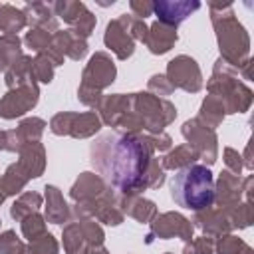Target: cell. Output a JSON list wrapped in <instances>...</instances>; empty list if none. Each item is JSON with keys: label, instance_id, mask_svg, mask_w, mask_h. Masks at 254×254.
I'll list each match as a JSON object with an SVG mask.
<instances>
[{"label": "cell", "instance_id": "6da1fadb", "mask_svg": "<svg viewBox=\"0 0 254 254\" xmlns=\"http://www.w3.org/2000/svg\"><path fill=\"white\" fill-rule=\"evenodd\" d=\"M89 161L95 173L119 194H141L165 183V169L155 157L147 133H103L91 143Z\"/></svg>", "mask_w": 254, "mask_h": 254}, {"label": "cell", "instance_id": "7a4b0ae2", "mask_svg": "<svg viewBox=\"0 0 254 254\" xmlns=\"http://www.w3.org/2000/svg\"><path fill=\"white\" fill-rule=\"evenodd\" d=\"M208 10L220 50V60L236 67L242 79H252L250 36L238 22L232 2H208Z\"/></svg>", "mask_w": 254, "mask_h": 254}, {"label": "cell", "instance_id": "3957f363", "mask_svg": "<svg viewBox=\"0 0 254 254\" xmlns=\"http://www.w3.org/2000/svg\"><path fill=\"white\" fill-rule=\"evenodd\" d=\"M177 117V107L163 97H155L149 91L129 93V107L117 123V131L121 133H163L167 125H171Z\"/></svg>", "mask_w": 254, "mask_h": 254}, {"label": "cell", "instance_id": "277c9868", "mask_svg": "<svg viewBox=\"0 0 254 254\" xmlns=\"http://www.w3.org/2000/svg\"><path fill=\"white\" fill-rule=\"evenodd\" d=\"M171 198L192 212L214 204V179L208 167L190 165L181 169L171 181Z\"/></svg>", "mask_w": 254, "mask_h": 254}, {"label": "cell", "instance_id": "5b68a950", "mask_svg": "<svg viewBox=\"0 0 254 254\" xmlns=\"http://www.w3.org/2000/svg\"><path fill=\"white\" fill-rule=\"evenodd\" d=\"M206 89L208 95L216 97L222 103L226 115L244 113L252 105V89L240 81V71L222 62L220 58L212 67V75L206 81Z\"/></svg>", "mask_w": 254, "mask_h": 254}, {"label": "cell", "instance_id": "8992f818", "mask_svg": "<svg viewBox=\"0 0 254 254\" xmlns=\"http://www.w3.org/2000/svg\"><path fill=\"white\" fill-rule=\"evenodd\" d=\"M113 194L115 190L97 173H91V171L81 173L69 189V196L73 200V206H69V212H71L69 220L93 218L97 208L105 200H109Z\"/></svg>", "mask_w": 254, "mask_h": 254}, {"label": "cell", "instance_id": "52a82bcc", "mask_svg": "<svg viewBox=\"0 0 254 254\" xmlns=\"http://www.w3.org/2000/svg\"><path fill=\"white\" fill-rule=\"evenodd\" d=\"M65 254H89V248L103 246L105 232L93 218L69 220L62 232Z\"/></svg>", "mask_w": 254, "mask_h": 254}, {"label": "cell", "instance_id": "ba28073f", "mask_svg": "<svg viewBox=\"0 0 254 254\" xmlns=\"http://www.w3.org/2000/svg\"><path fill=\"white\" fill-rule=\"evenodd\" d=\"M181 133L187 139V143L198 153V159L204 161V167H210V165L216 163V159H218V137H216L214 129L206 127L204 123H200L194 117V119H189V121L183 123Z\"/></svg>", "mask_w": 254, "mask_h": 254}, {"label": "cell", "instance_id": "9c48e42d", "mask_svg": "<svg viewBox=\"0 0 254 254\" xmlns=\"http://www.w3.org/2000/svg\"><path fill=\"white\" fill-rule=\"evenodd\" d=\"M167 79L173 87H179L187 93H198L202 89V73L194 58L181 54L167 64Z\"/></svg>", "mask_w": 254, "mask_h": 254}, {"label": "cell", "instance_id": "30bf717a", "mask_svg": "<svg viewBox=\"0 0 254 254\" xmlns=\"http://www.w3.org/2000/svg\"><path fill=\"white\" fill-rule=\"evenodd\" d=\"M149 224H151V230H149L147 240H145L147 244H151L155 238H161V240L181 238V240L189 242L192 238V232H194L192 222L187 216H183L181 212H175V210L157 214Z\"/></svg>", "mask_w": 254, "mask_h": 254}, {"label": "cell", "instance_id": "8fae6325", "mask_svg": "<svg viewBox=\"0 0 254 254\" xmlns=\"http://www.w3.org/2000/svg\"><path fill=\"white\" fill-rule=\"evenodd\" d=\"M115 77H117V67H115L111 56L105 52H95L81 71L79 85L103 93V89L109 87L115 81Z\"/></svg>", "mask_w": 254, "mask_h": 254}, {"label": "cell", "instance_id": "7c38bea8", "mask_svg": "<svg viewBox=\"0 0 254 254\" xmlns=\"http://www.w3.org/2000/svg\"><path fill=\"white\" fill-rule=\"evenodd\" d=\"M40 87L38 83H26L16 89H8L6 95L0 99V117L2 119H16L26 115L38 105Z\"/></svg>", "mask_w": 254, "mask_h": 254}, {"label": "cell", "instance_id": "4fadbf2b", "mask_svg": "<svg viewBox=\"0 0 254 254\" xmlns=\"http://www.w3.org/2000/svg\"><path fill=\"white\" fill-rule=\"evenodd\" d=\"M48 123L40 117H26L20 121L16 129L4 131V151L10 153H20L22 147L30 143H38L46 131Z\"/></svg>", "mask_w": 254, "mask_h": 254}, {"label": "cell", "instance_id": "5bb4252c", "mask_svg": "<svg viewBox=\"0 0 254 254\" xmlns=\"http://www.w3.org/2000/svg\"><path fill=\"white\" fill-rule=\"evenodd\" d=\"M198 8H200L198 0H157L153 2V14L157 16V22L173 26V28L185 22Z\"/></svg>", "mask_w": 254, "mask_h": 254}, {"label": "cell", "instance_id": "9a60e30c", "mask_svg": "<svg viewBox=\"0 0 254 254\" xmlns=\"http://www.w3.org/2000/svg\"><path fill=\"white\" fill-rule=\"evenodd\" d=\"M192 226H196V228H200L206 236H222V234H230V230H234L232 228V224H230V218H228V214H226V210L224 208H220V206H208V208H204V210H198V212H194V216H192Z\"/></svg>", "mask_w": 254, "mask_h": 254}, {"label": "cell", "instance_id": "2e32d148", "mask_svg": "<svg viewBox=\"0 0 254 254\" xmlns=\"http://www.w3.org/2000/svg\"><path fill=\"white\" fill-rule=\"evenodd\" d=\"M242 187L244 179L240 175H232L230 171H222L218 175V181L214 183V202L216 206H232L242 200Z\"/></svg>", "mask_w": 254, "mask_h": 254}, {"label": "cell", "instance_id": "e0dca14e", "mask_svg": "<svg viewBox=\"0 0 254 254\" xmlns=\"http://www.w3.org/2000/svg\"><path fill=\"white\" fill-rule=\"evenodd\" d=\"M103 44H105V48H109L115 54L117 60H127L135 52V42L125 32V28L119 22V18H115V20H111L107 24L105 34H103Z\"/></svg>", "mask_w": 254, "mask_h": 254}, {"label": "cell", "instance_id": "ac0fdd59", "mask_svg": "<svg viewBox=\"0 0 254 254\" xmlns=\"http://www.w3.org/2000/svg\"><path fill=\"white\" fill-rule=\"evenodd\" d=\"M52 46L64 56V58H69L73 62H79L87 56V40L77 36L73 30H58L54 36H52Z\"/></svg>", "mask_w": 254, "mask_h": 254}, {"label": "cell", "instance_id": "d6986e66", "mask_svg": "<svg viewBox=\"0 0 254 254\" xmlns=\"http://www.w3.org/2000/svg\"><path fill=\"white\" fill-rule=\"evenodd\" d=\"M119 208L125 216L135 218L139 224H149L157 216V204L141 194H119Z\"/></svg>", "mask_w": 254, "mask_h": 254}, {"label": "cell", "instance_id": "ffe728a7", "mask_svg": "<svg viewBox=\"0 0 254 254\" xmlns=\"http://www.w3.org/2000/svg\"><path fill=\"white\" fill-rule=\"evenodd\" d=\"M179 40V34H177V28L173 26H167V24H161V22H153L149 26V32H147V38H145V46L149 48L151 54L155 56H163L167 52H171V48L177 44Z\"/></svg>", "mask_w": 254, "mask_h": 254}, {"label": "cell", "instance_id": "44dd1931", "mask_svg": "<svg viewBox=\"0 0 254 254\" xmlns=\"http://www.w3.org/2000/svg\"><path fill=\"white\" fill-rule=\"evenodd\" d=\"M22 10H24V16H26V24L30 28H42L50 34H56L60 30V22H58L50 4H46V2H28Z\"/></svg>", "mask_w": 254, "mask_h": 254}, {"label": "cell", "instance_id": "7402d4cb", "mask_svg": "<svg viewBox=\"0 0 254 254\" xmlns=\"http://www.w3.org/2000/svg\"><path fill=\"white\" fill-rule=\"evenodd\" d=\"M18 155H20V159L16 163L20 165V169L26 173L28 179H38V177L44 175V169H46V149H44V145L40 141L22 147V151Z\"/></svg>", "mask_w": 254, "mask_h": 254}, {"label": "cell", "instance_id": "603a6c76", "mask_svg": "<svg viewBox=\"0 0 254 254\" xmlns=\"http://www.w3.org/2000/svg\"><path fill=\"white\" fill-rule=\"evenodd\" d=\"M44 190H46L44 192V198H46V216L44 218L52 224L69 222L71 212H69V206L62 194V190L56 185H46Z\"/></svg>", "mask_w": 254, "mask_h": 254}, {"label": "cell", "instance_id": "cb8c5ba5", "mask_svg": "<svg viewBox=\"0 0 254 254\" xmlns=\"http://www.w3.org/2000/svg\"><path fill=\"white\" fill-rule=\"evenodd\" d=\"M129 107V93H111V95H103L99 107H97V115L101 119V123L109 125V127H117L119 119L123 117V113Z\"/></svg>", "mask_w": 254, "mask_h": 254}, {"label": "cell", "instance_id": "d4e9b609", "mask_svg": "<svg viewBox=\"0 0 254 254\" xmlns=\"http://www.w3.org/2000/svg\"><path fill=\"white\" fill-rule=\"evenodd\" d=\"M32 60H34L32 56H20L4 71V81H6V87L8 89H16L20 85H26V83H32L34 81V77H32Z\"/></svg>", "mask_w": 254, "mask_h": 254}, {"label": "cell", "instance_id": "484cf974", "mask_svg": "<svg viewBox=\"0 0 254 254\" xmlns=\"http://www.w3.org/2000/svg\"><path fill=\"white\" fill-rule=\"evenodd\" d=\"M198 161V153L189 145V143H183L175 149H169V153L161 159V165L163 169H171V171H181L185 167H190Z\"/></svg>", "mask_w": 254, "mask_h": 254}, {"label": "cell", "instance_id": "4316f807", "mask_svg": "<svg viewBox=\"0 0 254 254\" xmlns=\"http://www.w3.org/2000/svg\"><path fill=\"white\" fill-rule=\"evenodd\" d=\"M101 119L95 111H85V113H75L71 127H69V137L73 139H87L93 137L101 129Z\"/></svg>", "mask_w": 254, "mask_h": 254}, {"label": "cell", "instance_id": "83f0119b", "mask_svg": "<svg viewBox=\"0 0 254 254\" xmlns=\"http://www.w3.org/2000/svg\"><path fill=\"white\" fill-rule=\"evenodd\" d=\"M42 202H44V198H42V194H40V192H36V190L22 192V194L14 200V204L10 206V216H12L14 220L22 222L26 216H30V214L38 212V210H40V206H42Z\"/></svg>", "mask_w": 254, "mask_h": 254}, {"label": "cell", "instance_id": "f1b7e54d", "mask_svg": "<svg viewBox=\"0 0 254 254\" xmlns=\"http://www.w3.org/2000/svg\"><path fill=\"white\" fill-rule=\"evenodd\" d=\"M224 117H226V113H224L222 103H220L216 97L206 95V97L202 99V103H200V109H198V117H196V119H198L200 123H204L206 127L216 129V127L222 125Z\"/></svg>", "mask_w": 254, "mask_h": 254}, {"label": "cell", "instance_id": "f546056e", "mask_svg": "<svg viewBox=\"0 0 254 254\" xmlns=\"http://www.w3.org/2000/svg\"><path fill=\"white\" fill-rule=\"evenodd\" d=\"M28 181L30 179L20 169V165L18 163H12V165L6 167L4 175L0 177V187H2V190H4L6 196H16V194H20L24 190V187L28 185Z\"/></svg>", "mask_w": 254, "mask_h": 254}, {"label": "cell", "instance_id": "4dcf8cb0", "mask_svg": "<svg viewBox=\"0 0 254 254\" xmlns=\"http://www.w3.org/2000/svg\"><path fill=\"white\" fill-rule=\"evenodd\" d=\"M22 54V40L18 34H0V71H6Z\"/></svg>", "mask_w": 254, "mask_h": 254}, {"label": "cell", "instance_id": "1f68e13d", "mask_svg": "<svg viewBox=\"0 0 254 254\" xmlns=\"http://www.w3.org/2000/svg\"><path fill=\"white\" fill-rule=\"evenodd\" d=\"M28 24H26V16L22 8H16L12 4H2L0 8V32L2 34H18Z\"/></svg>", "mask_w": 254, "mask_h": 254}, {"label": "cell", "instance_id": "d6a6232c", "mask_svg": "<svg viewBox=\"0 0 254 254\" xmlns=\"http://www.w3.org/2000/svg\"><path fill=\"white\" fill-rule=\"evenodd\" d=\"M56 18H62L65 24H69V28L79 20V16L87 10L83 2H77V0H58V2H52L50 4Z\"/></svg>", "mask_w": 254, "mask_h": 254}, {"label": "cell", "instance_id": "836d02e7", "mask_svg": "<svg viewBox=\"0 0 254 254\" xmlns=\"http://www.w3.org/2000/svg\"><path fill=\"white\" fill-rule=\"evenodd\" d=\"M222 208V206H220ZM228 218H230V224L232 228H248L254 220V212H252V204L246 202V200H240L232 206H226L224 208Z\"/></svg>", "mask_w": 254, "mask_h": 254}, {"label": "cell", "instance_id": "e575fe53", "mask_svg": "<svg viewBox=\"0 0 254 254\" xmlns=\"http://www.w3.org/2000/svg\"><path fill=\"white\" fill-rule=\"evenodd\" d=\"M214 254H254L252 248L234 234H222L214 242Z\"/></svg>", "mask_w": 254, "mask_h": 254}, {"label": "cell", "instance_id": "d590c367", "mask_svg": "<svg viewBox=\"0 0 254 254\" xmlns=\"http://www.w3.org/2000/svg\"><path fill=\"white\" fill-rule=\"evenodd\" d=\"M52 36L50 32L42 30V28H30L24 36V44L34 52V54H42L52 46Z\"/></svg>", "mask_w": 254, "mask_h": 254}, {"label": "cell", "instance_id": "8d00e7d4", "mask_svg": "<svg viewBox=\"0 0 254 254\" xmlns=\"http://www.w3.org/2000/svg\"><path fill=\"white\" fill-rule=\"evenodd\" d=\"M56 65L42 54H36L32 60V77L36 83H50L54 79Z\"/></svg>", "mask_w": 254, "mask_h": 254}, {"label": "cell", "instance_id": "74e56055", "mask_svg": "<svg viewBox=\"0 0 254 254\" xmlns=\"http://www.w3.org/2000/svg\"><path fill=\"white\" fill-rule=\"evenodd\" d=\"M46 232H48L46 230V218L40 212H34V214H30V216H26L22 220V234H24V238L28 242L44 236Z\"/></svg>", "mask_w": 254, "mask_h": 254}, {"label": "cell", "instance_id": "f35d334b", "mask_svg": "<svg viewBox=\"0 0 254 254\" xmlns=\"http://www.w3.org/2000/svg\"><path fill=\"white\" fill-rule=\"evenodd\" d=\"M117 18H119V22L123 24L125 32L131 36V40H133V42H135V40L145 42L147 32H149V26L145 24V20L135 18L133 14H121V16H117Z\"/></svg>", "mask_w": 254, "mask_h": 254}, {"label": "cell", "instance_id": "ab89813d", "mask_svg": "<svg viewBox=\"0 0 254 254\" xmlns=\"http://www.w3.org/2000/svg\"><path fill=\"white\" fill-rule=\"evenodd\" d=\"M0 254H28V246L16 236L14 230H4L0 234Z\"/></svg>", "mask_w": 254, "mask_h": 254}, {"label": "cell", "instance_id": "60d3db41", "mask_svg": "<svg viewBox=\"0 0 254 254\" xmlns=\"http://www.w3.org/2000/svg\"><path fill=\"white\" fill-rule=\"evenodd\" d=\"M28 254H60V244L54 238V234L46 232L44 236H40L28 244Z\"/></svg>", "mask_w": 254, "mask_h": 254}, {"label": "cell", "instance_id": "b9f144b4", "mask_svg": "<svg viewBox=\"0 0 254 254\" xmlns=\"http://www.w3.org/2000/svg\"><path fill=\"white\" fill-rule=\"evenodd\" d=\"M183 254H214V238L206 234L190 238L189 242H185Z\"/></svg>", "mask_w": 254, "mask_h": 254}, {"label": "cell", "instance_id": "7bdbcfd3", "mask_svg": "<svg viewBox=\"0 0 254 254\" xmlns=\"http://www.w3.org/2000/svg\"><path fill=\"white\" fill-rule=\"evenodd\" d=\"M147 89H149L151 95L163 97V99H167V95H171V93L175 91V87L171 85V81L167 79L165 73H155V75H151L149 81H147Z\"/></svg>", "mask_w": 254, "mask_h": 254}, {"label": "cell", "instance_id": "ee69618b", "mask_svg": "<svg viewBox=\"0 0 254 254\" xmlns=\"http://www.w3.org/2000/svg\"><path fill=\"white\" fill-rule=\"evenodd\" d=\"M73 115H75V111H60V113H56L50 119V131L54 135H58V137L69 135V127H71Z\"/></svg>", "mask_w": 254, "mask_h": 254}, {"label": "cell", "instance_id": "f6af8a7d", "mask_svg": "<svg viewBox=\"0 0 254 254\" xmlns=\"http://www.w3.org/2000/svg\"><path fill=\"white\" fill-rule=\"evenodd\" d=\"M95 24H97V20H95V16L89 12V10H85L81 16H79V20L69 28V30H73L77 36H81V38H89L91 34H93V30H95Z\"/></svg>", "mask_w": 254, "mask_h": 254}, {"label": "cell", "instance_id": "bcb514c9", "mask_svg": "<svg viewBox=\"0 0 254 254\" xmlns=\"http://www.w3.org/2000/svg\"><path fill=\"white\" fill-rule=\"evenodd\" d=\"M222 159H224V165H226V171H230L232 175H240L242 173V155L232 149V147H224L222 151Z\"/></svg>", "mask_w": 254, "mask_h": 254}, {"label": "cell", "instance_id": "7dc6e473", "mask_svg": "<svg viewBox=\"0 0 254 254\" xmlns=\"http://www.w3.org/2000/svg\"><path fill=\"white\" fill-rule=\"evenodd\" d=\"M129 8H131L133 16L135 18H141V20H145L147 16L153 14V2L151 0H131L129 2Z\"/></svg>", "mask_w": 254, "mask_h": 254}, {"label": "cell", "instance_id": "c3c4849f", "mask_svg": "<svg viewBox=\"0 0 254 254\" xmlns=\"http://www.w3.org/2000/svg\"><path fill=\"white\" fill-rule=\"evenodd\" d=\"M147 139H149V143H151V147L155 149V153L159 151V153H163V151H169L171 147H173V139L163 131V133H157V135H149L147 133Z\"/></svg>", "mask_w": 254, "mask_h": 254}, {"label": "cell", "instance_id": "681fc988", "mask_svg": "<svg viewBox=\"0 0 254 254\" xmlns=\"http://www.w3.org/2000/svg\"><path fill=\"white\" fill-rule=\"evenodd\" d=\"M250 151H252V147H250V143H248L246 149H244V161H242V165H244L248 171L254 169V161H252V157H250Z\"/></svg>", "mask_w": 254, "mask_h": 254}, {"label": "cell", "instance_id": "f907efd6", "mask_svg": "<svg viewBox=\"0 0 254 254\" xmlns=\"http://www.w3.org/2000/svg\"><path fill=\"white\" fill-rule=\"evenodd\" d=\"M89 254H109V250L105 246H95V248H89Z\"/></svg>", "mask_w": 254, "mask_h": 254}, {"label": "cell", "instance_id": "816d5d0a", "mask_svg": "<svg viewBox=\"0 0 254 254\" xmlns=\"http://www.w3.org/2000/svg\"><path fill=\"white\" fill-rule=\"evenodd\" d=\"M0 151H4V131L0 129Z\"/></svg>", "mask_w": 254, "mask_h": 254}, {"label": "cell", "instance_id": "f5cc1de1", "mask_svg": "<svg viewBox=\"0 0 254 254\" xmlns=\"http://www.w3.org/2000/svg\"><path fill=\"white\" fill-rule=\"evenodd\" d=\"M6 200V194H4V190H2V187H0V204Z\"/></svg>", "mask_w": 254, "mask_h": 254}, {"label": "cell", "instance_id": "db71d44e", "mask_svg": "<svg viewBox=\"0 0 254 254\" xmlns=\"http://www.w3.org/2000/svg\"><path fill=\"white\" fill-rule=\"evenodd\" d=\"M0 226H2V218H0Z\"/></svg>", "mask_w": 254, "mask_h": 254}, {"label": "cell", "instance_id": "11a10c76", "mask_svg": "<svg viewBox=\"0 0 254 254\" xmlns=\"http://www.w3.org/2000/svg\"><path fill=\"white\" fill-rule=\"evenodd\" d=\"M165 254H173V252H165Z\"/></svg>", "mask_w": 254, "mask_h": 254}, {"label": "cell", "instance_id": "9f6ffc18", "mask_svg": "<svg viewBox=\"0 0 254 254\" xmlns=\"http://www.w3.org/2000/svg\"><path fill=\"white\" fill-rule=\"evenodd\" d=\"M0 8H2V4H0Z\"/></svg>", "mask_w": 254, "mask_h": 254}]
</instances>
